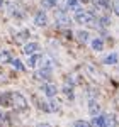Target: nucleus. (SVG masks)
Here are the masks:
<instances>
[{
	"instance_id": "6e6552de",
	"label": "nucleus",
	"mask_w": 119,
	"mask_h": 127,
	"mask_svg": "<svg viewBox=\"0 0 119 127\" xmlns=\"http://www.w3.org/2000/svg\"><path fill=\"white\" fill-rule=\"evenodd\" d=\"M32 100L36 102V105H38V108H39V110H44V112H50V110H51V108H50V105H48L46 102H43V100H39V98L36 97V95L32 97Z\"/></svg>"
},
{
	"instance_id": "39448f33",
	"label": "nucleus",
	"mask_w": 119,
	"mask_h": 127,
	"mask_svg": "<svg viewBox=\"0 0 119 127\" xmlns=\"http://www.w3.org/2000/svg\"><path fill=\"white\" fill-rule=\"evenodd\" d=\"M36 78H43V80H50L51 78V66H44V68L38 71V75H36Z\"/></svg>"
},
{
	"instance_id": "2eb2a0df",
	"label": "nucleus",
	"mask_w": 119,
	"mask_h": 127,
	"mask_svg": "<svg viewBox=\"0 0 119 127\" xmlns=\"http://www.w3.org/2000/svg\"><path fill=\"white\" fill-rule=\"evenodd\" d=\"M10 54L7 51H0V63H10Z\"/></svg>"
},
{
	"instance_id": "6ab92c4d",
	"label": "nucleus",
	"mask_w": 119,
	"mask_h": 127,
	"mask_svg": "<svg viewBox=\"0 0 119 127\" xmlns=\"http://www.w3.org/2000/svg\"><path fill=\"white\" fill-rule=\"evenodd\" d=\"M10 63H12V66H14L15 69H19V71H24V66H22V63H20L19 59H12Z\"/></svg>"
},
{
	"instance_id": "ddd939ff",
	"label": "nucleus",
	"mask_w": 119,
	"mask_h": 127,
	"mask_svg": "<svg viewBox=\"0 0 119 127\" xmlns=\"http://www.w3.org/2000/svg\"><path fill=\"white\" fill-rule=\"evenodd\" d=\"M102 124H104V115H95L94 120H92V126L94 127H102Z\"/></svg>"
},
{
	"instance_id": "b1692460",
	"label": "nucleus",
	"mask_w": 119,
	"mask_h": 127,
	"mask_svg": "<svg viewBox=\"0 0 119 127\" xmlns=\"http://www.w3.org/2000/svg\"><path fill=\"white\" fill-rule=\"evenodd\" d=\"M66 3H68V7H71V9H77V0H66Z\"/></svg>"
},
{
	"instance_id": "a211bd4d",
	"label": "nucleus",
	"mask_w": 119,
	"mask_h": 127,
	"mask_svg": "<svg viewBox=\"0 0 119 127\" xmlns=\"http://www.w3.org/2000/svg\"><path fill=\"white\" fill-rule=\"evenodd\" d=\"M92 48L95 49V51H100V49L104 48V42H102L100 39H95L94 42H92Z\"/></svg>"
},
{
	"instance_id": "f257e3e1",
	"label": "nucleus",
	"mask_w": 119,
	"mask_h": 127,
	"mask_svg": "<svg viewBox=\"0 0 119 127\" xmlns=\"http://www.w3.org/2000/svg\"><path fill=\"white\" fill-rule=\"evenodd\" d=\"M75 19H77V22H80V24H89V26L97 27V24H95L97 20H95V17H94L92 12H82V10H78L77 15H75Z\"/></svg>"
},
{
	"instance_id": "f3484780",
	"label": "nucleus",
	"mask_w": 119,
	"mask_h": 127,
	"mask_svg": "<svg viewBox=\"0 0 119 127\" xmlns=\"http://www.w3.org/2000/svg\"><path fill=\"white\" fill-rule=\"evenodd\" d=\"M95 3L102 9H109L111 7V0H95Z\"/></svg>"
},
{
	"instance_id": "412c9836",
	"label": "nucleus",
	"mask_w": 119,
	"mask_h": 127,
	"mask_svg": "<svg viewBox=\"0 0 119 127\" xmlns=\"http://www.w3.org/2000/svg\"><path fill=\"white\" fill-rule=\"evenodd\" d=\"M50 108L53 110V112L60 110V102H58V100H51V102H50Z\"/></svg>"
},
{
	"instance_id": "f8f14e48",
	"label": "nucleus",
	"mask_w": 119,
	"mask_h": 127,
	"mask_svg": "<svg viewBox=\"0 0 119 127\" xmlns=\"http://www.w3.org/2000/svg\"><path fill=\"white\" fill-rule=\"evenodd\" d=\"M77 39H78L80 42H83V44H85V42L89 41V34H87L85 31H78V32H77Z\"/></svg>"
},
{
	"instance_id": "9d476101",
	"label": "nucleus",
	"mask_w": 119,
	"mask_h": 127,
	"mask_svg": "<svg viewBox=\"0 0 119 127\" xmlns=\"http://www.w3.org/2000/svg\"><path fill=\"white\" fill-rule=\"evenodd\" d=\"M89 110H90V114H92V115H97V114L100 112V107H99V103L92 100V102L89 103Z\"/></svg>"
},
{
	"instance_id": "20e7f679",
	"label": "nucleus",
	"mask_w": 119,
	"mask_h": 127,
	"mask_svg": "<svg viewBox=\"0 0 119 127\" xmlns=\"http://www.w3.org/2000/svg\"><path fill=\"white\" fill-rule=\"evenodd\" d=\"M41 90H43V93L48 95V97H55V95H56V87H53L50 83H44V85L41 87Z\"/></svg>"
},
{
	"instance_id": "dca6fc26",
	"label": "nucleus",
	"mask_w": 119,
	"mask_h": 127,
	"mask_svg": "<svg viewBox=\"0 0 119 127\" xmlns=\"http://www.w3.org/2000/svg\"><path fill=\"white\" fill-rule=\"evenodd\" d=\"M104 63L106 64H116L118 63V54H109L107 58L104 59Z\"/></svg>"
},
{
	"instance_id": "4be33fe9",
	"label": "nucleus",
	"mask_w": 119,
	"mask_h": 127,
	"mask_svg": "<svg viewBox=\"0 0 119 127\" xmlns=\"http://www.w3.org/2000/svg\"><path fill=\"white\" fill-rule=\"evenodd\" d=\"M73 127H90V124L85 122V120H77V122L73 124Z\"/></svg>"
},
{
	"instance_id": "f03ea898",
	"label": "nucleus",
	"mask_w": 119,
	"mask_h": 127,
	"mask_svg": "<svg viewBox=\"0 0 119 127\" xmlns=\"http://www.w3.org/2000/svg\"><path fill=\"white\" fill-rule=\"evenodd\" d=\"M12 95H14V102H12V105L15 107V110L22 112V110H26V108H27V100L22 97L20 93H12Z\"/></svg>"
},
{
	"instance_id": "aec40b11",
	"label": "nucleus",
	"mask_w": 119,
	"mask_h": 127,
	"mask_svg": "<svg viewBox=\"0 0 119 127\" xmlns=\"http://www.w3.org/2000/svg\"><path fill=\"white\" fill-rule=\"evenodd\" d=\"M56 22H58L60 26H65V24H68L70 20L66 19V15H65V14H60V15H58V20H56Z\"/></svg>"
},
{
	"instance_id": "a878e982",
	"label": "nucleus",
	"mask_w": 119,
	"mask_h": 127,
	"mask_svg": "<svg viewBox=\"0 0 119 127\" xmlns=\"http://www.w3.org/2000/svg\"><path fill=\"white\" fill-rule=\"evenodd\" d=\"M114 12H116V14L119 15V3H116V7H114Z\"/></svg>"
},
{
	"instance_id": "9b49d317",
	"label": "nucleus",
	"mask_w": 119,
	"mask_h": 127,
	"mask_svg": "<svg viewBox=\"0 0 119 127\" xmlns=\"http://www.w3.org/2000/svg\"><path fill=\"white\" fill-rule=\"evenodd\" d=\"M27 36H29V31H22V32H20V34H17V37H15V42H17V44H20V42H24V41L27 39Z\"/></svg>"
},
{
	"instance_id": "bb28decb",
	"label": "nucleus",
	"mask_w": 119,
	"mask_h": 127,
	"mask_svg": "<svg viewBox=\"0 0 119 127\" xmlns=\"http://www.w3.org/2000/svg\"><path fill=\"white\" fill-rule=\"evenodd\" d=\"M38 127H51V126H50V124H39Z\"/></svg>"
},
{
	"instance_id": "4468645a",
	"label": "nucleus",
	"mask_w": 119,
	"mask_h": 127,
	"mask_svg": "<svg viewBox=\"0 0 119 127\" xmlns=\"http://www.w3.org/2000/svg\"><path fill=\"white\" fill-rule=\"evenodd\" d=\"M39 59H41L39 54H31V56H29V66H31V68H34V66L38 64Z\"/></svg>"
},
{
	"instance_id": "423d86ee",
	"label": "nucleus",
	"mask_w": 119,
	"mask_h": 127,
	"mask_svg": "<svg viewBox=\"0 0 119 127\" xmlns=\"http://www.w3.org/2000/svg\"><path fill=\"white\" fill-rule=\"evenodd\" d=\"M38 49H39L38 42H29V44H26V46H24V54L31 56V54H34V53H36Z\"/></svg>"
},
{
	"instance_id": "0eeeda50",
	"label": "nucleus",
	"mask_w": 119,
	"mask_h": 127,
	"mask_svg": "<svg viewBox=\"0 0 119 127\" xmlns=\"http://www.w3.org/2000/svg\"><path fill=\"white\" fill-rule=\"evenodd\" d=\"M34 22H36L38 26H46V24H48V17H46V14H44V12H38L36 17H34Z\"/></svg>"
},
{
	"instance_id": "cd10ccee",
	"label": "nucleus",
	"mask_w": 119,
	"mask_h": 127,
	"mask_svg": "<svg viewBox=\"0 0 119 127\" xmlns=\"http://www.w3.org/2000/svg\"><path fill=\"white\" fill-rule=\"evenodd\" d=\"M82 2H89V0H82Z\"/></svg>"
},
{
	"instance_id": "5701e85b",
	"label": "nucleus",
	"mask_w": 119,
	"mask_h": 127,
	"mask_svg": "<svg viewBox=\"0 0 119 127\" xmlns=\"http://www.w3.org/2000/svg\"><path fill=\"white\" fill-rule=\"evenodd\" d=\"M7 117H9V115H3V114L0 112V126H5V124H7Z\"/></svg>"
},
{
	"instance_id": "7ed1b4c3",
	"label": "nucleus",
	"mask_w": 119,
	"mask_h": 127,
	"mask_svg": "<svg viewBox=\"0 0 119 127\" xmlns=\"http://www.w3.org/2000/svg\"><path fill=\"white\" fill-rule=\"evenodd\" d=\"M12 102H14V95H12L10 92L0 95V105H2V107H10V105H12Z\"/></svg>"
},
{
	"instance_id": "1a4fd4ad",
	"label": "nucleus",
	"mask_w": 119,
	"mask_h": 127,
	"mask_svg": "<svg viewBox=\"0 0 119 127\" xmlns=\"http://www.w3.org/2000/svg\"><path fill=\"white\" fill-rule=\"evenodd\" d=\"M102 127H116V119L114 115H104V124Z\"/></svg>"
},
{
	"instance_id": "393cba45",
	"label": "nucleus",
	"mask_w": 119,
	"mask_h": 127,
	"mask_svg": "<svg viewBox=\"0 0 119 127\" xmlns=\"http://www.w3.org/2000/svg\"><path fill=\"white\" fill-rule=\"evenodd\" d=\"M44 5H48V7H55V5H56V0H46Z\"/></svg>"
}]
</instances>
